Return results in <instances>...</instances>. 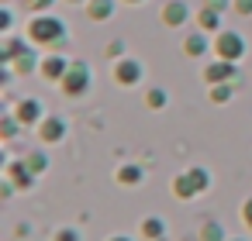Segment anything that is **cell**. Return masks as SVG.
Masks as SVG:
<instances>
[{"instance_id": "22", "label": "cell", "mask_w": 252, "mask_h": 241, "mask_svg": "<svg viewBox=\"0 0 252 241\" xmlns=\"http://www.w3.org/2000/svg\"><path fill=\"white\" fill-rule=\"evenodd\" d=\"M162 104H166V93L162 90H152L149 93V107H162Z\"/></svg>"}, {"instance_id": "11", "label": "cell", "mask_w": 252, "mask_h": 241, "mask_svg": "<svg viewBox=\"0 0 252 241\" xmlns=\"http://www.w3.org/2000/svg\"><path fill=\"white\" fill-rule=\"evenodd\" d=\"M204 49H207L204 35H190V38L183 42V52H187V55H193V59H197V55H204Z\"/></svg>"}, {"instance_id": "17", "label": "cell", "mask_w": 252, "mask_h": 241, "mask_svg": "<svg viewBox=\"0 0 252 241\" xmlns=\"http://www.w3.org/2000/svg\"><path fill=\"white\" fill-rule=\"evenodd\" d=\"M162 231H166V227H162V220H145V238H152V241H156V238H162Z\"/></svg>"}, {"instance_id": "6", "label": "cell", "mask_w": 252, "mask_h": 241, "mask_svg": "<svg viewBox=\"0 0 252 241\" xmlns=\"http://www.w3.org/2000/svg\"><path fill=\"white\" fill-rule=\"evenodd\" d=\"M118 83H125V86H131V83H138L142 80V66L138 62H118Z\"/></svg>"}, {"instance_id": "18", "label": "cell", "mask_w": 252, "mask_h": 241, "mask_svg": "<svg viewBox=\"0 0 252 241\" xmlns=\"http://www.w3.org/2000/svg\"><path fill=\"white\" fill-rule=\"evenodd\" d=\"M200 25H204L207 31H214V28H218V11H211V7H207V11L200 14Z\"/></svg>"}, {"instance_id": "21", "label": "cell", "mask_w": 252, "mask_h": 241, "mask_svg": "<svg viewBox=\"0 0 252 241\" xmlns=\"http://www.w3.org/2000/svg\"><path fill=\"white\" fill-rule=\"evenodd\" d=\"M25 165H28L32 172H42V169H45V159H42V155H32V159H25Z\"/></svg>"}, {"instance_id": "24", "label": "cell", "mask_w": 252, "mask_h": 241, "mask_svg": "<svg viewBox=\"0 0 252 241\" xmlns=\"http://www.w3.org/2000/svg\"><path fill=\"white\" fill-rule=\"evenodd\" d=\"M49 4H52V0H28L32 11H42V7H49Z\"/></svg>"}, {"instance_id": "13", "label": "cell", "mask_w": 252, "mask_h": 241, "mask_svg": "<svg viewBox=\"0 0 252 241\" xmlns=\"http://www.w3.org/2000/svg\"><path fill=\"white\" fill-rule=\"evenodd\" d=\"M111 11H114V4H111V0H94V4H90V18H94V21L111 18Z\"/></svg>"}, {"instance_id": "9", "label": "cell", "mask_w": 252, "mask_h": 241, "mask_svg": "<svg viewBox=\"0 0 252 241\" xmlns=\"http://www.w3.org/2000/svg\"><path fill=\"white\" fill-rule=\"evenodd\" d=\"M66 134V128H63V121H56V117H49L45 124H42V138L45 141H59Z\"/></svg>"}, {"instance_id": "1", "label": "cell", "mask_w": 252, "mask_h": 241, "mask_svg": "<svg viewBox=\"0 0 252 241\" xmlns=\"http://www.w3.org/2000/svg\"><path fill=\"white\" fill-rule=\"evenodd\" d=\"M207 186V172L204 169H190L187 176H180L176 179V186H173V193L180 196V200H187V196H193V193H200Z\"/></svg>"}, {"instance_id": "14", "label": "cell", "mask_w": 252, "mask_h": 241, "mask_svg": "<svg viewBox=\"0 0 252 241\" xmlns=\"http://www.w3.org/2000/svg\"><path fill=\"white\" fill-rule=\"evenodd\" d=\"M118 179H121V183H125V186H135V183H138V179H142V169H138V165H125V169H121V176H118Z\"/></svg>"}, {"instance_id": "16", "label": "cell", "mask_w": 252, "mask_h": 241, "mask_svg": "<svg viewBox=\"0 0 252 241\" xmlns=\"http://www.w3.org/2000/svg\"><path fill=\"white\" fill-rule=\"evenodd\" d=\"M32 69H35V55L32 52H21L18 55V73H32Z\"/></svg>"}, {"instance_id": "19", "label": "cell", "mask_w": 252, "mask_h": 241, "mask_svg": "<svg viewBox=\"0 0 252 241\" xmlns=\"http://www.w3.org/2000/svg\"><path fill=\"white\" fill-rule=\"evenodd\" d=\"M228 97H231V90H228V86H214V90H211V100H214V104H224Z\"/></svg>"}, {"instance_id": "15", "label": "cell", "mask_w": 252, "mask_h": 241, "mask_svg": "<svg viewBox=\"0 0 252 241\" xmlns=\"http://www.w3.org/2000/svg\"><path fill=\"white\" fill-rule=\"evenodd\" d=\"M221 238H224L221 224H207V227L200 231V241H221Z\"/></svg>"}, {"instance_id": "28", "label": "cell", "mask_w": 252, "mask_h": 241, "mask_svg": "<svg viewBox=\"0 0 252 241\" xmlns=\"http://www.w3.org/2000/svg\"><path fill=\"white\" fill-rule=\"evenodd\" d=\"M111 241H128V238H111Z\"/></svg>"}, {"instance_id": "26", "label": "cell", "mask_w": 252, "mask_h": 241, "mask_svg": "<svg viewBox=\"0 0 252 241\" xmlns=\"http://www.w3.org/2000/svg\"><path fill=\"white\" fill-rule=\"evenodd\" d=\"M238 11L242 14H252V0H238Z\"/></svg>"}, {"instance_id": "12", "label": "cell", "mask_w": 252, "mask_h": 241, "mask_svg": "<svg viewBox=\"0 0 252 241\" xmlns=\"http://www.w3.org/2000/svg\"><path fill=\"white\" fill-rule=\"evenodd\" d=\"M11 179H14V186H32V169L25 162H18V165H11Z\"/></svg>"}, {"instance_id": "5", "label": "cell", "mask_w": 252, "mask_h": 241, "mask_svg": "<svg viewBox=\"0 0 252 241\" xmlns=\"http://www.w3.org/2000/svg\"><path fill=\"white\" fill-rule=\"evenodd\" d=\"M204 76H207V83H228V80L235 76V66H231L228 59H218L214 66L204 69Z\"/></svg>"}, {"instance_id": "23", "label": "cell", "mask_w": 252, "mask_h": 241, "mask_svg": "<svg viewBox=\"0 0 252 241\" xmlns=\"http://www.w3.org/2000/svg\"><path fill=\"white\" fill-rule=\"evenodd\" d=\"M56 241H76V231H59Z\"/></svg>"}, {"instance_id": "20", "label": "cell", "mask_w": 252, "mask_h": 241, "mask_svg": "<svg viewBox=\"0 0 252 241\" xmlns=\"http://www.w3.org/2000/svg\"><path fill=\"white\" fill-rule=\"evenodd\" d=\"M0 131H4V138H14L18 134V121L14 117H4V128H0Z\"/></svg>"}, {"instance_id": "8", "label": "cell", "mask_w": 252, "mask_h": 241, "mask_svg": "<svg viewBox=\"0 0 252 241\" xmlns=\"http://www.w3.org/2000/svg\"><path fill=\"white\" fill-rule=\"evenodd\" d=\"M42 69H45V76H49V80H63V76L69 73V66H66L63 59H56V55H52V59H45V62H42Z\"/></svg>"}, {"instance_id": "27", "label": "cell", "mask_w": 252, "mask_h": 241, "mask_svg": "<svg viewBox=\"0 0 252 241\" xmlns=\"http://www.w3.org/2000/svg\"><path fill=\"white\" fill-rule=\"evenodd\" d=\"M207 7L211 11H224V0H207Z\"/></svg>"}, {"instance_id": "7", "label": "cell", "mask_w": 252, "mask_h": 241, "mask_svg": "<svg viewBox=\"0 0 252 241\" xmlns=\"http://www.w3.org/2000/svg\"><path fill=\"white\" fill-rule=\"evenodd\" d=\"M38 117H42V107H38V100H25V104H18V121L32 124V121H38Z\"/></svg>"}, {"instance_id": "10", "label": "cell", "mask_w": 252, "mask_h": 241, "mask_svg": "<svg viewBox=\"0 0 252 241\" xmlns=\"http://www.w3.org/2000/svg\"><path fill=\"white\" fill-rule=\"evenodd\" d=\"M162 21H166V25H183V21H187V7H183V4H169V7L162 11Z\"/></svg>"}, {"instance_id": "4", "label": "cell", "mask_w": 252, "mask_h": 241, "mask_svg": "<svg viewBox=\"0 0 252 241\" xmlns=\"http://www.w3.org/2000/svg\"><path fill=\"white\" fill-rule=\"evenodd\" d=\"M32 38L35 42H56V38H63V21L59 18H38V21H32Z\"/></svg>"}, {"instance_id": "2", "label": "cell", "mask_w": 252, "mask_h": 241, "mask_svg": "<svg viewBox=\"0 0 252 241\" xmlns=\"http://www.w3.org/2000/svg\"><path fill=\"white\" fill-rule=\"evenodd\" d=\"M63 86H66V93H83L87 86H90V66L87 62H73L69 66V73L63 76Z\"/></svg>"}, {"instance_id": "3", "label": "cell", "mask_w": 252, "mask_h": 241, "mask_svg": "<svg viewBox=\"0 0 252 241\" xmlns=\"http://www.w3.org/2000/svg\"><path fill=\"white\" fill-rule=\"evenodd\" d=\"M214 49H218V59H228V62H235V59L245 52V42H242V35H235V31H224V35H218Z\"/></svg>"}, {"instance_id": "25", "label": "cell", "mask_w": 252, "mask_h": 241, "mask_svg": "<svg viewBox=\"0 0 252 241\" xmlns=\"http://www.w3.org/2000/svg\"><path fill=\"white\" fill-rule=\"evenodd\" d=\"M242 217H245V224H249V227H252V200H249V203H245V207H242Z\"/></svg>"}]
</instances>
